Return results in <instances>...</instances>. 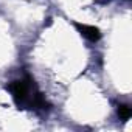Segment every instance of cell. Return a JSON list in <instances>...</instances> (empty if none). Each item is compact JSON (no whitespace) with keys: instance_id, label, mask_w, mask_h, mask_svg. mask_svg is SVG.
Instances as JSON below:
<instances>
[{"instance_id":"obj_1","label":"cell","mask_w":132,"mask_h":132,"mask_svg":"<svg viewBox=\"0 0 132 132\" xmlns=\"http://www.w3.org/2000/svg\"><path fill=\"white\" fill-rule=\"evenodd\" d=\"M8 90L19 107L30 106L33 109H48V103L44 95L37 90L34 81L30 76L14 79L8 84Z\"/></svg>"},{"instance_id":"obj_2","label":"cell","mask_w":132,"mask_h":132,"mask_svg":"<svg viewBox=\"0 0 132 132\" xmlns=\"http://www.w3.org/2000/svg\"><path fill=\"white\" fill-rule=\"evenodd\" d=\"M73 25L76 27V30L90 42H98L101 39V31L93 27V25H87V23H79V22H73Z\"/></svg>"},{"instance_id":"obj_3","label":"cell","mask_w":132,"mask_h":132,"mask_svg":"<svg viewBox=\"0 0 132 132\" xmlns=\"http://www.w3.org/2000/svg\"><path fill=\"white\" fill-rule=\"evenodd\" d=\"M130 115H132V110H130V107L127 104H120L118 106V117L121 120H129Z\"/></svg>"}]
</instances>
